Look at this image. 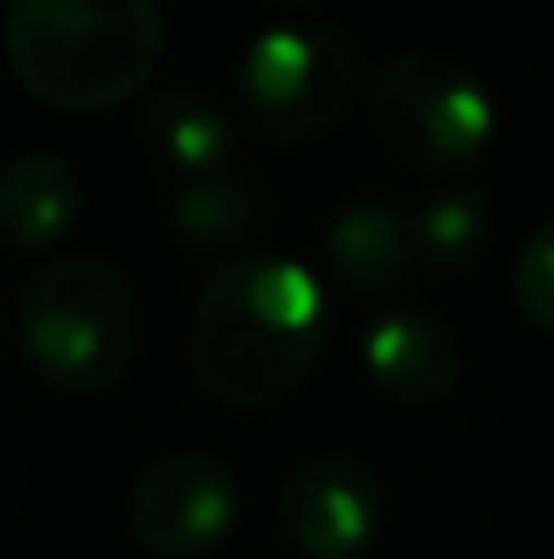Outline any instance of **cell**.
Returning <instances> with one entry per match:
<instances>
[{"label": "cell", "instance_id": "obj_15", "mask_svg": "<svg viewBox=\"0 0 554 559\" xmlns=\"http://www.w3.org/2000/svg\"><path fill=\"white\" fill-rule=\"evenodd\" d=\"M272 5H327V0H272Z\"/></svg>", "mask_w": 554, "mask_h": 559}, {"label": "cell", "instance_id": "obj_8", "mask_svg": "<svg viewBox=\"0 0 554 559\" xmlns=\"http://www.w3.org/2000/svg\"><path fill=\"white\" fill-rule=\"evenodd\" d=\"M369 385L397 407H429L462 380V343L429 310H391L365 332Z\"/></svg>", "mask_w": 554, "mask_h": 559}, {"label": "cell", "instance_id": "obj_2", "mask_svg": "<svg viewBox=\"0 0 554 559\" xmlns=\"http://www.w3.org/2000/svg\"><path fill=\"white\" fill-rule=\"evenodd\" d=\"M5 60L60 115L120 109L164 60L158 0H11Z\"/></svg>", "mask_w": 554, "mask_h": 559}, {"label": "cell", "instance_id": "obj_9", "mask_svg": "<svg viewBox=\"0 0 554 559\" xmlns=\"http://www.w3.org/2000/svg\"><path fill=\"white\" fill-rule=\"evenodd\" d=\"M327 266L359 299L397 294L408 283V272L419 266L413 217L397 201H386V195H365V201L343 206L332 217V228H327Z\"/></svg>", "mask_w": 554, "mask_h": 559}, {"label": "cell", "instance_id": "obj_16", "mask_svg": "<svg viewBox=\"0 0 554 559\" xmlns=\"http://www.w3.org/2000/svg\"><path fill=\"white\" fill-rule=\"evenodd\" d=\"M0 348H5V310H0Z\"/></svg>", "mask_w": 554, "mask_h": 559}, {"label": "cell", "instance_id": "obj_6", "mask_svg": "<svg viewBox=\"0 0 554 559\" xmlns=\"http://www.w3.org/2000/svg\"><path fill=\"white\" fill-rule=\"evenodd\" d=\"M239 522V484L223 456H153L126 489V527L153 559L212 555Z\"/></svg>", "mask_w": 554, "mask_h": 559}, {"label": "cell", "instance_id": "obj_11", "mask_svg": "<svg viewBox=\"0 0 554 559\" xmlns=\"http://www.w3.org/2000/svg\"><path fill=\"white\" fill-rule=\"evenodd\" d=\"M137 142L153 158V169L175 180H201L234 164V120L196 87H169L148 98L137 115Z\"/></svg>", "mask_w": 554, "mask_h": 559}, {"label": "cell", "instance_id": "obj_12", "mask_svg": "<svg viewBox=\"0 0 554 559\" xmlns=\"http://www.w3.org/2000/svg\"><path fill=\"white\" fill-rule=\"evenodd\" d=\"M256 217H261L256 186L234 164L217 169V175H201V180H180V190L169 195V228L196 250L245 245L256 234Z\"/></svg>", "mask_w": 554, "mask_h": 559}, {"label": "cell", "instance_id": "obj_10", "mask_svg": "<svg viewBox=\"0 0 554 559\" xmlns=\"http://www.w3.org/2000/svg\"><path fill=\"white\" fill-rule=\"evenodd\" d=\"M82 223V180L60 153H16L0 169V239L16 255L60 250Z\"/></svg>", "mask_w": 554, "mask_h": 559}, {"label": "cell", "instance_id": "obj_1", "mask_svg": "<svg viewBox=\"0 0 554 559\" xmlns=\"http://www.w3.org/2000/svg\"><path fill=\"white\" fill-rule=\"evenodd\" d=\"M327 348V294L288 255H228L190 316V374L234 407L261 413L294 396Z\"/></svg>", "mask_w": 554, "mask_h": 559}, {"label": "cell", "instance_id": "obj_4", "mask_svg": "<svg viewBox=\"0 0 554 559\" xmlns=\"http://www.w3.org/2000/svg\"><path fill=\"white\" fill-rule=\"evenodd\" d=\"M365 93V49L327 22H278L239 60V98L267 147L332 136Z\"/></svg>", "mask_w": 554, "mask_h": 559}, {"label": "cell", "instance_id": "obj_13", "mask_svg": "<svg viewBox=\"0 0 554 559\" xmlns=\"http://www.w3.org/2000/svg\"><path fill=\"white\" fill-rule=\"evenodd\" d=\"M490 201L468 186L435 190L419 201L413 212V250H419V266H435V272H468L484 261L490 250Z\"/></svg>", "mask_w": 554, "mask_h": 559}, {"label": "cell", "instance_id": "obj_14", "mask_svg": "<svg viewBox=\"0 0 554 559\" xmlns=\"http://www.w3.org/2000/svg\"><path fill=\"white\" fill-rule=\"evenodd\" d=\"M511 294H517V310H522L539 332H554V217L539 223V228L528 234V245L517 250Z\"/></svg>", "mask_w": 554, "mask_h": 559}, {"label": "cell", "instance_id": "obj_5", "mask_svg": "<svg viewBox=\"0 0 554 559\" xmlns=\"http://www.w3.org/2000/svg\"><path fill=\"white\" fill-rule=\"evenodd\" d=\"M369 115L380 142L429 175H451L484 158L495 136V104L484 82L435 49H408L369 82Z\"/></svg>", "mask_w": 554, "mask_h": 559}, {"label": "cell", "instance_id": "obj_7", "mask_svg": "<svg viewBox=\"0 0 554 559\" xmlns=\"http://www.w3.org/2000/svg\"><path fill=\"white\" fill-rule=\"evenodd\" d=\"M380 527L386 484L354 451H316L278 489V533L299 559H365Z\"/></svg>", "mask_w": 554, "mask_h": 559}, {"label": "cell", "instance_id": "obj_3", "mask_svg": "<svg viewBox=\"0 0 554 559\" xmlns=\"http://www.w3.org/2000/svg\"><path fill=\"white\" fill-rule=\"evenodd\" d=\"M142 294L137 283L87 250L49 255L16 299V337L33 374L66 396L115 391L142 354Z\"/></svg>", "mask_w": 554, "mask_h": 559}]
</instances>
